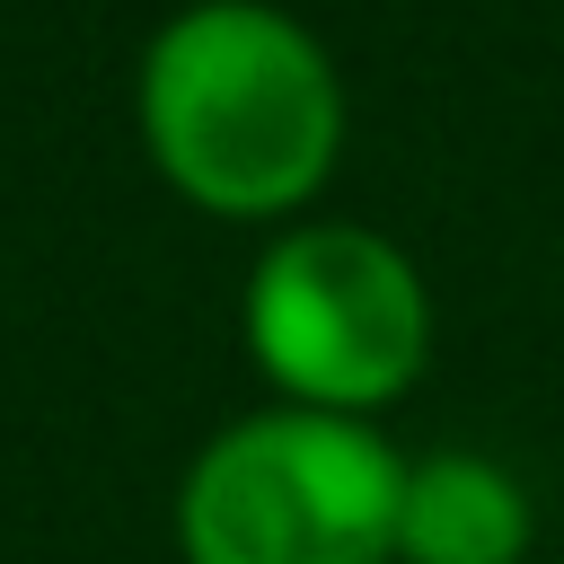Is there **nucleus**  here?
<instances>
[{
  "mask_svg": "<svg viewBox=\"0 0 564 564\" xmlns=\"http://www.w3.org/2000/svg\"><path fill=\"white\" fill-rule=\"evenodd\" d=\"M141 141L150 167L220 212H300L344 150V88L326 44L264 0H194L141 53Z\"/></svg>",
  "mask_w": 564,
  "mask_h": 564,
  "instance_id": "1",
  "label": "nucleus"
},
{
  "mask_svg": "<svg viewBox=\"0 0 564 564\" xmlns=\"http://www.w3.org/2000/svg\"><path fill=\"white\" fill-rule=\"evenodd\" d=\"M405 458L352 423L273 405L203 441L176 494L185 564H388Z\"/></svg>",
  "mask_w": 564,
  "mask_h": 564,
  "instance_id": "2",
  "label": "nucleus"
},
{
  "mask_svg": "<svg viewBox=\"0 0 564 564\" xmlns=\"http://www.w3.org/2000/svg\"><path fill=\"white\" fill-rule=\"evenodd\" d=\"M432 344V300L379 229L308 220L264 247L247 282V352L308 414H370L414 388Z\"/></svg>",
  "mask_w": 564,
  "mask_h": 564,
  "instance_id": "3",
  "label": "nucleus"
},
{
  "mask_svg": "<svg viewBox=\"0 0 564 564\" xmlns=\"http://www.w3.org/2000/svg\"><path fill=\"white\" fill-rule=\"evenodd\" d=\"M529 494L511 467L476 449H441L405 467L397 494V564H520Z\"/></svg>",
  "mask_w": 564,
  "mask_h": 564,
  "instance_id": "4",
  "label": "nucleus"
}]
</instances>
